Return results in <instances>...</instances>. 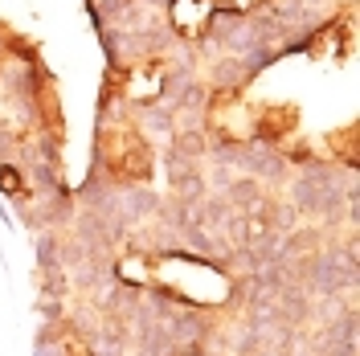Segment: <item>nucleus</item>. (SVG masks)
I'll use <instances>...</instances> for the list:
<instances>
[{
  "mask_svg": "<svg viewBox=\"0 0 360 356\" xmlns=\"http://www.w3.org/2000/svg\"><path fill=\"white\" fill-rule=\"evenodd\" d=\"M246 78L250 74L242 66V58H221V62L209 66V87H217V90H233V87H242Z\"/></svg>",
  "mask_w": 360,
  "mask_h": 356,
  "instance_id": "20e7f679",
  "label": "nucleus"
},
{
  "mask_svg": "<svg viewBox=\"0 0 360 356\" xmlns=\"http://www.w3.org/2000/svg\"><path fill=\"white\" fill-rule=\"evenodd\" d=\"M242 172H250V177L258 180V184H283V180L291 177L287 172V160L278 156L274 148H270L266 139H254V144H246V156H242Z\"/></svg>",
  "mask_w": 360,
  "mask_h": 356,
  "instance_id": "f257e3e1",
  "label": "nucleus"
},
{
  "mask_svg": "<svg viewBox=\"0 0 360 356\" xmlns=\"http://www.w3.org/2000/svg\"><path fill=\"white\" fill-rule=\"evenodd\" d=\"M139 127L152 135V139H172L176 135V119H172V111L168 107H139Z\"/></svg>",
  "mask_w": 360,
  "mask_h": 356,
  "instance_id": "7ed1b4c3",
  "label": "nucleus"
},
{
  "mask_svg": "<svg viewBox=\"0 0 360 356\" xmlns=\"http://www.w3.org/2000/svg\"><path fill=\"white\" fill-rule=\"evenodd\" d=\"M156 205H160V197L152 189H123V193L115 197V213H119L123 225H131V222H139V217H152Z\"/></svg>",
  "mask_w": 360,
  "mask_h": 356,
  "instance_id": "f03ea898",
  "label": "nucleus"
}]
</instances>
